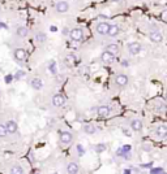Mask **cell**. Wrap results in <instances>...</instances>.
<instances>
[{
    "label": "cell",
    "mask_w": 167,
    "mask_h": 174,
    "mask_svg": "<svg viewBox=\"0 0 167 174\" xmlns=\"http://www.w3.org/2000/svg\"><path fill=\"white\" fill-rule=\"evenodd\" d=\"M69 36L72 40L75 42H81L84 39V30L80 27H76V29H72L69 31Z\"/></svg>",
    "instance_id": "cell-1"
},
{
    "label": "cell",
    "mask_w": 167,
    "mask_h": 174,
    "mask_svg": "<svg viewBox=\"0 0 167 174\" xmlns=\"http://www.w3.org/2000/svg\"><path fill=\"white\" fill-rule=\"evenodd\" d=\"M141 44L138 43V42H132V43L128 44V51H129L130 55H138L141 51Z\"/></svg>",
    "instance_id": "cell-2"
},
{
    "label": "cell",
    "mask_w": 167,
    "mask_h": 174,
    "mask_svg": "<svg viewBox=\"0 0 167 174\" xmlns=\"http://www.w3.org/2000/svg\"><path fill=\"white\" fill-rule=\"evenodd\" d=\"M13 56H14V59L17 60V61H25L26 57H28V53H26L25 49L17 48V49H14V52H13Z\"/></svg>",
    "instance_id": "cell-3"
},
{
    "label": "cell",
    "mask_w": 167,
    "mask_h": 174,
    "mask_svg": "<svg viewBox=\"0 0 167 174\" xmlns=\"http://www.w3.org/2000/svg\"><path fill=\"white\" fill-rule=\"evenodd\" d=\"M101 60L104 62V64H112V62L115 61V55H112V53H110L108 51H104V52H102V55H101Z\"/></svg>",
    "instance_id": "cell-4"
},
{
    "label": "cell",
    "mask_w": 167,
    "mask_h": 174,
    "mask_svg": "<svg viewBox=\"0 0 167 174\" xmlns=\"http://www.w3.org/2000/svg\"><path fill=\"white\" fill-rule=\"evenodd\" d=\"M108 27H110V23L108 22H99L97 25V33L99 35H107V31H108Z\"/></svg>",
    "instance_id": "cell-5"
},
{
    "label": "cell",
    "mask_w": 167,
    "mask_h": 174,
    "mask_svg": "<svg viewBox=\"0 0 167 174\" xmlns=\"http://www.w3.org/2000/svg\"><path fill=\"white\" fill-rule=\"evenodd\" d=\"M72 139H73V135L70 131H61V134H60V142L63 144H69L72 142Z\"/></svg>",
    "instance_id": "cell-6"
},
{
    "label": "cell",
    "mask_w": 167,
    "mask_h": 174,
    "mask_svg": "<svg viewBox=\"0 0 167 174\" xmlns=\"http://www.w3.org/2000/svg\"><path fill=\"white\" fill-rule=\"evenodd\" d=\"M97 114H98L101 118H107V117L110 116V108L107 105L98 106V109H97Z\"/></svg>",
    "instance_id": "cell-7"
},
{
    "label": "cell",
    "mask_w": 167,
    "mask_h": 174,
    "mask_svg": "<svg viewBox=\"0 0 167 174\" xmlns=\"http://www.w3.org/2000/svg\"><path fill=\"white\" fill-rule=\"evenodd\" d=\"M52 104H54L55 106H63L65 104V98L63 95H60V93H56V95H54V98H52Z\"/></svg>",
    "instance_id": "cell-8"
},
{
    "label": "cell",
    "mask_w": 167,
    "mask_h": 174,
    "mask_svg": "<svg viewBox=\"0 0 167 174\" xmlns=\"http://www.w3.org/2000/svg\"><path fill=\"white\" fill-rule=\"evenodd\" d=\"M115 82H116L117 86H120V87H124V86L128 85V77L125 74H117L116 78H115Z\"/></svg>",
    "instance_id": "cell-9"
},
{
    "label": "cell",
    "mask_w": 167,
    "mask_h": 174,
    "mask_svg": "<svg viewBox=\"0 0 167 174\" xmlns=\"http://www.w3.org/2000/svg\"><path fill=\"white\" fill-rule=\"evenodd\" d=\"M69 9V4L67 1H57L56 3V12L57 13H67Z\"/></svg>",
    "instance_id": "cell-10"
},
{
    "label": "cell",
    "mask_w": 167,
    "mask_h": 174,
    "mask_svg": "<svg viewBox=\"0 0 167 174\" xmlns=\"http://www.w3.org/2000/svg\"><path fill=\"white\" fill-rule=\"evenodd\" d=\"M5 127H7V130H8V134H14L18 130V125L16 124L14 121H12V119H9V121L5 124Z\"/></svg>",
    "instance_id": "cell-11"
},
{
    "label": "cell",
    "mask_w": 167,
    "mask_h": 174,
    "mask_svg": "<svg viewBox=\"0 0 167 174\" xmlns=\"http://www.w3.org/2000/svg\"><path fill=\"white\" fill-rule=\"evenodd\" d=\"M150 39L151 42H154V43H161L162 40H163V35H162L161 31L155 30V31H151L150 33Z\"/></svg>",
    "instance_id": "cell-12"
},
{
    "label": "cell",
    "mask_w": 167,
    "mask_h": 174,
    "mask_svg": "<svg viewBox=\"0 0 167 174\" xmlns=\"http://www.w3.org/2000/svg\"><path fill=\"white\" fill-rule=\"evenodd\" d=\"M155 134L159 138H167V126L166 125H159L155 129Z\"/></svg>",
    "instance_id": "cell-13"
},
{
    "label": "cell",
    "mask_w": 167,
    "mask_h": 174,
    "mask_svg": "<svg viewBox=\"0 0 167 174\" xmlns=\"http://www.w3.org/2000/svg\"><path fill=\"white\" fill-rule=\"evenodd\" d=\"M30 86L34 90L39 91L43 88V82H42V79H39V78H33V79L30 81Z\"/></svg>",
    "instance_id": "cell-14"
},
{
    "label": "cell",
    "mask_w": 167,
    "mask_h": 174,
    "mask_svg": "<svg viewBox=\"0 0 167 174\" xmlns=\"http://www.w3.org/2000/svg\"><path fill=\"white\" fill-rule=\"evenodd\" d=\"M120 33V27L117 25H110L108 31H107V35L111 36V38H115L116 35H119Z\"/></svg>",
    "instance_id": "cell-15"
},
{
    "label": "cell",
    "mask_w": 167,
    "mask_h": 174,
    "mask_svg": "<svg viewBox=\"0 0 167 174\" xmlns=\"http://www.w3.org/2000/svg\"><path fill=\"white\" fill-rule=\"evenodd\" d=\"M130 129L136 132L141 131V130H142V122H141L140 119H132V121H130Z\"/></svg>",
    "instance_id": "cell-16"
},
{
    "label": "cell",
    "mask_w": 167,
    "mask_h": 174,
    "mask_svg": "<svg viewBox=\"0 0 167 174\" xmlns=\"http://www.w3.org/2000/svg\"><path fill=\"white\" fill-rule=\"evenodd\" d=\"M76 61H77V59H76V56L73 53H69L65 56V64H67L68 68H73L76 65Z\"/></svg>",
    "instance_id": "cell-17"
},
{
    "label": "cell",
    "mask_w": 167,
    "mask_h": 174,
    "mask_svg": "<svg viewBox=\"0 0 167 174\" xmlns=\"http://www.w3.org/2000/svg\"><path fill=\"white\" fill-rule=\"evenodd\" d=\"M78 169H80V166H78L77 162H69L67 165V171L69 174H76L78 173Z\"/></svg>",
    "instance_id": "cell-18"
},
{
    "label": "cell",
    "mask_w": 167,
    "mask_h": 174,
    "mask_svg": "<svg viewBox=\"0 0 167 174\" xmlns=\"http://www.w3.org/2000/svg\"><path fill=\"white\" fill-rule=\"evenodd\" d=\"M16 34H17V36H20V38H26V36L29 35V29L26 27V26H20V27L17 29V31H16Z\"/></svg>",
    "instance_id": "cell-19"
},
{
    "label": "cell",
    "mask_w": 167,
    "mask_h": 174,
    "mask_svg": "<svg viewBox=\"0 0 167 174\" xmlns=\"http://www.w3.org/2000/svg\"><path fill=\"white\" fill-rule=\"evenodd\" d=\"M106 51H108L110 53H112V55L116 56V55L119 53V46L115 44V43H111V44H108V46L106 47Z\"/></svg>",
    "instance_id": "cell-20"
},
{
    "label": "cell",
    "mask_w": 167,
    "mask_h": 174,
    "mask_svg": "<svg viewBox=\"0 0 167 174\" xmlns=\"http://www.w3.org/2000/svg\"><path fill=\"white\" fill-rule=\"evenodd\" d=\"M84 131H85L86 134H95V132H97V126H94L93 124L84 125Z\"/></svg>",
    "instance_id": "cell-21"
},
{
    "label": "cell",
    "mask_w": 167,
    "mask_h": 174,
    "mask_svg": "<svg viewBox=\"0 0 167 174\" xmlns=\"http://www.w3.org/2000/svg\"><path fill=\"white\" fill-rule=\"evenodd\" d=\"M35 40H37V43H39V44H43L44 42L47 40V36H46V34H44V33H42V31H38V33H37V35H35Z\"/></svg>",
    "instance_id": "cell-22"
},
{
    "label": "cell",
    "mask_w": 167,
    "mask_h": 174,
    "mask_svg": "<svg viewBox=\"0 0 167 174\" xmlns=\"http://www.w3.org/2000/svg\"><path fill=\"white\" fill-rule=\"evenodd\" d=\"M10 173H12V174H22L23 173V169L21 168L20 165H14L12 169H10Z\"/></svg>",
    "instance_id": "cell-23"
},
{
    "label": "cell",
    "mask_w": 167,
    "mask_h": 174,
    "mask_svg": "<svg viewBox=\"0 0 167 174\" xmlns=\"http://www.w3.org/2000/svg\"><path fill=\"white\" fill-rule=\"evenodd\" d=\"M48 69H50V72H51L54 75H56V74H57V70H56V64H55V61H51V62H50V65H48Z\"/></svg>",
    "instance_id": "cell-24"
},
{
    "label": "cell",
    "mask_w": 167,
    "mask_h": 174,
    "mask_svg": "<svg viewBox=\"0 0 167 174\" xmlns=\"http://www.w3.org/2000/svg\"><path fill=\"white\" fill-rule=\"evenodd\" d=\"M8 135V130L5 125H0V138H5Z\"/></svg>",
    "instance_id": "cell-25"
},
{
    "label": "cell",
    "mask_w": 167,
    "mask_h": 174,
    "mask_svg": "<svg viewBox=\"0 0 167 174\" xmlns=\"http://www.w3.org/2000/svg\"><path fill=\"white\" fill-rule=\"evenodd\" d=\"M94 151L98 152V153H101V152H103V151H106V145L104 144H97L95 147H94Z\"/></svg>",
    "instance_id": "cell-26"
},
{
    "label": "cell",
    "mask_w": 167,
    "mask_h": 174,
    "mask_svg": "<svg viewBox=\"0 0 167 174\" xmlns=\"http://www.w3.org/2000/svg\"><path fill=\"white\" fill-rule=\"evenodd\" d=\"M25 75H26V73L23 72V70H17L14 78H16V79H22V78H25Z\"/></svg>",
    "instance_id": "cell-27"
},
{
    "label": "cell",
    "mask_w": 167,
    "mask_h": 174,
    "mask_svg": "<svg viewBox=\"0 0 167 174\" xmlns=\"http://www.w3.org/2000/svg\"><path fill=\"white\" fill-rule=\"evenodd\" d=\"M150 173H151V174L164 173V169H163V168H153V169H150Z\"/></svg>",
    "instance_id": "cell-28"
},
{
    "label": "cell",
    "mask_w": 167,
    "mask_h": 174,
    "mask_svg": "<svg viewBox=\"0 0 167 174\" xmlns=\"http://www.w3.org/2000/svg\"><path fill=\"white\" fill-rule=\"evenodd\" d=\"M161 18H162V21H164V22H167V9H164L163 12L161 13Z\"/></svg>",
    "instance_id": "cell-29"
},
{
    "label": "cell",
    "mask_w": 167,
    "mask_h": 174,
    "mask_svg": "<svg viewBox=\"0 0 167 174\" xmlns=\"http://www.w3.org/2000/svg\"><path fill=\"white\" fill-rule=\"evenodd\" d=\"M69 34V30H68V27H64L63 29V35H68Z\"/></svg>",
    "instance_id": "cell-30"
},
{
    "label": "cell",
    "mask_w": 167,
    "mask_h": 174,
    "mask_svg": "<svg viewBox=\"0 0 167 174\" xmlns=\"http://www.w3.org/2000/svg\"><path fill=\"white\" fill-rule=\"evenodd\" d=\"M77 149H78V152H80V153H84V152H85V149H82V145H80V144L77 145Z\"/></svg>",
    "instance_id": "cell-31"
},
{
    "label": "cell",
    "mask_w": 167,
    "mask_h": 174,
    "mask_svg": "<svg viewBox=\"0 0 167 174\" xmlns=\"http://www.w3.org/2000/svg\"><path fill=\"white\" fill-rule=\"evenodd\" d=\"M142 149L144 151H148V152H149V151H151V147H150V145H144Z\"/></svg>",
    "instance_id": "cell-32"
},
{
    "label": "cell",
    "mask_w": 167,
    "mask_h": 174,
    "mask_svg": "<svg viewBox=\"0 0 167 174\" xmlns=\"http://www.w3.org/2000/svg\"><path fill=\"white\" fill-rule=\"evenodd\" d=\"M128 65H129V64H128L127 60H123V61H121V66H128Z\"/></svg>",
    "instance_id": "cell-33"
},
{
    "label": "cell",
    "mask_w": 167,
    "mask_h": 174,
    "mask_svg": "<svg viewBox=\"0 0 167 174\" xmlns=\"http://www.w3.org/2000/svg\"><path fill=\"white\" fill-rule=\"evenodd\" d=\"M123 132H124L125 135H128V136H130V132L128 131V130H125V129H124V130H123Z\"/></svg>",
    "instance_id": "cell-34"
},
{
    "label": "cell",
    "mask_w": 167,
    "mask_h": 174,
    "mask_svg": "<svg viewBox=\"0 0 167 174\" xmlns=\"http://www.w3.org/2000/svg\"><path fill=\"white\" fill-rule=\"evenodd\" d=\"M50 30H51V31H56V30H57V29H56V27H55V26H51V27H50Z\"/></svg>",
    "instance_id": "cell-35"
},
{
    "label": "cell",
    "mask_w": 167,
    "mask_h": 174,
    "mask_svg": "<svg viewBox=\"0 0 167 174\" xmlns=\"http://www.w3.org/2000/svg\"><path fill=\"white\" fill-rule=\"evenodd\" d=\"M5 81H7V82H9V81H12V77H7V78H5Z\"/></svg>",
    "instance_id": "cell-36"
},
{
    "label": "cell",
    "mask_w": 167,
    "mask_h": 174,
    "mask_svg": "<svg viewBox=\"0 0 167 174\" xmlns=\"http://www.w3.org/2000/svg\"><path fill=\"white\" fill-rule=\"evenodd\" d=\"M0 27H4V29H5V27H7V26H5L4 23H1V22H0Z\"/></svg>",
    "instance_id": "cell-37"
},
{
    "label": "cell",
    "mask_w": 167,
    "mask_h": 174,
    "mask_svg": "<svg viewBox=\"0 0 167 174\" xmlns=\"http://www.w3.org/2000/svg\"><path fill=\"white\" fill-rule=\"evenodd\" d=\"M111 1H114V3H116V1H119V0H111Z\"/></svg>",
    "instance_id": "cell-38"
},
{
    "label": "cell",
    "mask_w": 167,
    "mask_h": 174,
    "mask_svg": "<svg viewBox=\"0 0 167 174\" xmlns=\"http://www.w3.org/2000/svg\"><path fill=\"white\" fill-rule=\"evenodd\" d=\"M0 93H1V91H0Z\"/></svg>",
    "instance_id": "cell-39"
},
{
    "label": "cell",
    "mask_w": 167,
    "mask_h": 174,
    "mask_svg": "<svg viewBox=\"0 0 167 174\" xmlns=\"http://www.w3.org/2000/svg\"><path fill=\"white\" fill-rule=\"evenodd\" d=\"M166 95H167V93H166Z\"/></svg>",
    "instance_id": "cell-40"
}]
</instances>
